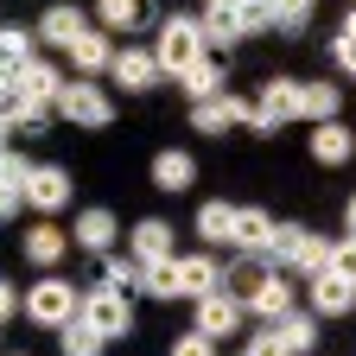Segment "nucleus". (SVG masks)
Returning a JSON list of instances; mask_svg holds the SVG:
<instances>
[{
  "label": "nucleus",
  "mask_w": 356,
  "mask_h": 356,
  "mask_svg": "<svg viewBox=\"0 0 356 356\" xmlns=\"http://www.w3.org/2000/svg\"><path fill=\"white\" fill-rule=\"evenodd\" d=\"M325 254H331V242L312 236V229H299V222H280L274 248H267V261H274L280 274H325Z\"/></svg>",
  "instance_id": "obj_1"
},
{
  "label": "nucleus",
  "mask_w": 356,
  "mask_h": 356,
  "mask_svg": "<svg viewBox=\"0 0 356 356\" xmlns=\"http://www.w3.org/2000/svg\"><path fill=\"white\" fill-rule=\"evenodd\" d=\"M159 70L165 76H185L197 58H204V19H191V13H172L165 26H159Z\"/></svg>",
  "instance_id": "obj_2"
},
{
  "label": "nucleus",
  "mask_w": 356,
  "mask_h": 356,
  "mask_svg": "<svg viewBox=\"0 0 356 356\" xmlns=\"http://www.w3.org/2000/svg\"><path fill=\"white\" fill-rule=\"evenodd\" d=\"M76 318H89L102 337H127L134 331V305H127V293L121 286H96V293H83V305H76Z\"/></svg>",
  "instance_id": "obj_3"
},
{
  "label": "nucleus",
  "mask_w": 356,
  "mask_h": 356,
  "mask_svg": "<svg viewBox=\"0 0 356 356\" xmlns=\"http://www.w3.org/2000/svg\"><path fill=\"white\" fill-rule=\"evenodd\" d=\"M76 305H83V299H76L70 280H38V286L26 293V318H38V325H51V331H58V325L76 318Z\"/></svg>",
  "instance_id": "obj_4"
},
{
  "label": "nucleus",
  "mask_w": 356,
  "mask_h": 356,
  "mask_svg": "<svg viewBox=\"0 0 356 356\" xmlns=\"http://www.w3.org/2000/svg\"><path fill=\"white\" fill-rule=\"evenodd\" d=\"M286 121H299V83L293 76H274L254 102V134H280Z\"/></svg>",
  "instance_id": "obj_5"
},
{
  "label": "nucleus",
  "mask_w": 356,
  "mask_h": 356,
  "mask_svg": "<svg viewBox=\"0 0 356 356\" xmlns=\"http://www.w3.org/2000/svg\"><path fill=\"white\" fill-rule=\"evenodd\" d=\"M58 115L64 121H76V127H108L115 121V108H108V96H102V89L96 83H64V96H58Z\"/></svg>",
  "instance_id": "obj_6"
},
{
  "label": "nucleus",
  "mask_w": 356,
  "mask_h": 356,
  "mask_svg": "<svg viewBox=\"0 0 356 356\" xmlns=\"http://www.w3.org/2000/svg\"><path fill=\"white\" fill-rule=\"evenodd\" d=\"M64 83H70V76H64L58 64H44V58H32V64H26L19 76H13V96H19V102H32V108H58V96H64Z\"/></svg>",
  "instance_id": "obj_7"
},
{
  "label": "nucleus",
  "mask_w": 356,
  "mask_h": 356,
  "mask_svg": "<svg viewBox=\"0 0 356 356\" xmlns=\"http://www.w3.org/2000/svg\"><path fill=\"white\" fill-rule=\"evenodd\" d=\"M274 229L280 222L267 216V210H236V229H229V248H242V254H254V261H267V248H274Z\"/></svg>",
  "instance_id": "obj_8"
},
{
  "label": "nucleus",
  "mask_w": 356,
  "mask_h": 356,
  "mask_svg": "<svg viewBox=\"0 0 356 356\" xmlns=\"http://www.w3.org/2000/svg\"><path fill=\"white\" fill-rule=\"evenodd\" d=\"M26 204H32L38 216H58V210L70 204V178H64L58 165H32V178H26Z\"/></svg>",
  "instance_id": "obj_9"
},
{
  "label": "nucleus",
  "mask_w": 356,
  "mask_h": 356,
  "mask_svg": "<svg viewBox=\"0 0 356 356\" xmlns=\"http://www.w3.org/2000/svg\"><path fill=\"white\" fill-rule=\"evenodd\" d=\"M236 325H242V299H236L229 286H216V293L197 299V331H204V337H229Z\"/></svg>",
  "instance_id": "obj_10"
},
{
  "label": "nucleus",
  "mask_w": 356,
  "mask_h": 356,
  "mask_svg": "<svg viewBox=\"0 0 356 356\" xmlns=\"http://www.w3.org/2000/svg\"><path fill=\"white\" fill-rule=\"evenodd\" d=\"M242 32H254L242 0H210L204 7V44H236Z\"/></svg>",
  "instance_id": "obj_11"
},
{
  "label": "nucleus",
  "mask_w": 356,
  "mask_h": 356,
  "mask_svg": "<svg viewBox=\"0 0 356 356\" xmlns=\"http://www.w3.org/2000/svg\"><path fill=\"white\" fill-rule=\"evenodd\" d=\"M216 286H222V267L210 254H185V261H178V299H204Z\"/></svg>",
  "instance_id": "obj_12"
},
{
  "label": "nucleus",
  "mask_w": 356,
  "mask_h": 356,
  "mask_svg": "<svg viewBox=\"0 0 356 356\" xmlns=\"http://www.w3.org/2000/svg\"><path fill=\"white\" fill-rule=\"evenodd\" d=\"M356 305V286L337 280V274H312V312L318 318H343V312Z\"/></svg>",
  "instance_id": "obj_13"
},
{
  "label": "nucleus",
  "mask_w": 356,
  "mask_h": 356,
  "mask_svg": "<svg viewBox=\"0 0 356 356\" xmlns=\"http://www.w3.org/2000/svg\"><path fill=\"white\" fill-rule=\"evenodd\" d=\"M108 70H115V83H121V89H153V83L165 76L153 51H115V64H108Z\"/></svg>",
  "instance_id": "obj_14"
},
{
  "label": "nucleus",
  "mask_w": 356,
  "mask_h": 356,
  "mask_svg": "<svg viewBox=\"0 0 356 356\" xmlns=\"http://www.w3.org/2000/svg\"><path fill=\"white\" fill-rule=\"evenodd\" d=\"M248 305L261 312V318H280V312H293V280H280V267H267L261 286L248 293Z\"/></svg>",
  "instance_id": "obj_15"
},
{
  "label": "nucleus",
  "mask_w": 356,
  "mask_h": 356,
  "mask_svg": "<svg viewBox=\"0 0 356 356\" xmlns=\"http://www.w3.org/2000/svg\"><path fill=\"white\" fill-rule=\"evenodd\" d=\"M350 153H356L350 127H337V121H318V127H312V159H318V165H343Z\"/></svg>",
  "instance_id": "obj_16"
},
{
  "label": "nucleus",
  "mask_w": 356,
  "mask_h": 356,
  "mask_svg": "<svg viewBox=\"0 0 356 356\" xmlns=\"http://www.w3.org/2000/svg\"><path fill=\"white\" fill-rule=\"evenodd\" d=\"M64 248H70V236L58 229V222H38V229H26V261H32V267H58Z\"/></svg>",
  "instance_id": "obj_17"
},
{
  "label": "nucleus",
  "mask_w": 356,
  "mask_h": 356,
  "mask_svg": "<svg viewBox=\"0 0 356 356\" xmlns=\"http://www.w3.org/2000/svg\"><path fill=\"white\" fill-rule=\"evenodd\" d=\"M83 32H89V19H83L76 7H51V13L38 19V38H44V44H64V51H70Z\"/></svg>",
  "instance_id": "obj_18"
},
{
  "label": "nucleus",
  "mask_w": 356,
  "mask_h": 356,
  "mask_svg": "<svg viewBox=\"0 0 356 356\" xmlns=\"http://www.w3.org/2000/svg\"><path fill=\"white\" fill-rule=\"evenodd\" d=\"M172 254V222H159V216H147V222H134V261H165Z\"/></svg>",
  "instance_id": "obj_19"
},
{
  "label": "nucleus",
  "mask_w": 356,
  "mask_h": 356,
  "mask_svg": "<svg viewBox=\"0 0 356 356\" xmlns=\"http://www.w3.org/2000/svg\"><path fill=\"white\" fill-rule=\"evenodd\" d=\"M70 64H76L83 76H96V70H108V64H115V44H108V38L96 32V26H89V32H83V38L70 44Z\"/></svg>",
  "instance_id": "obj_20"
},
{
  "label": "nucleus",
  "mask_w": 356,
  "mask_h": 356,
  "mask_svg": "<svg viewBox=\"0 0 356 356\" xmlns=\"http://www.w3.org/2000/svg\"><path fill=\"white\" fill-rule=\"evenodd\" d=\"M178 83H185V96H191V102H210V96H222V64L204 51V58H197L185 76H178Z\"/></svg>",
  "instance_id": "obj_21"
},
{
  "label": "nucleus",
  "mask_w": 356,
  "mask_h": 356,
  "mask_svg": "<svg viewBox=\"0 0 356 356\" xmlns=\"http://www.w3.org/2000/svg\"><path fill=\"white\" fill-rule=\"evenodd\" d=\"M299 121H337V83H299Z\"/></svg>",
  "instance_id": "obj_22"
},
{
  "label": "nucleus",
  "mask_w": 356,
  "mask_h": 356,
  "mask_svg": "<svg viewBox=\"0 0 356 356\" xmlns=\"http://www.w3.org/2000/svg\"><path fill=\"white\" fill-rule=\"evenodd\" d=\"M191 178H197L191 153H159V159H153V185H159V191H191Z\"/></svg>",
  "instance_id": "obj_23"
},
{
  "label": "nucleus",
  "mask_w": 356,
  "mask_h": 356,
  "mask_svg": "<svg viewBox=\"0 0 356 356\" xmlns=\"http://www.w3.org/2000/svg\"><path fill=\"white\" fill-rule=\"evenodd\" d=\"M267 325H274V331H280V343H286L293 356H305L312 343H318V325H312V318H305V312H280V318H267Z\"/></svg>",
  "instance_id": "obj_24"
},
{
  "label": "nucleus",
  "mask_w": 356,
  "mask_h": 356,
  "mask_svg": "<svg viewBox=\"0 0 356 356\" xmlns=\"http://www.w3.org/2000/svg\"><path fill=\"white\" fill-rule=\"evenodd\" d=\"M58 343H64V356H102V331L89 325V318H70V325H58Z\"/></svg>",
  "instance_id": "obj_25"
},
{
  "label": "nucleus",
  "mask_w": 356,
  "mask_h": 356,
  "mask_svg": "<svg viewBox=\"0 0 356 356\" xmlns=\"http://www.w3.org/2000/svg\"><path fill=\"white\" fill-rule=\"evenodd\" d=\"M108 242H115V216H108V210H83V216H76V248H96V254H102Z\"/></svg>",
  "instance_id": "obj_26"
},
{
  "label": "nucleus",
  "mask_w": 356,
  "mask_h": 356,
  "mask_svg": "<svg viewBox=\"0 0 356 356\" xmlns=\"http://www.w3.org/2000/svg\"><path fill=\"white\" fill-rule=\"evenodd\" d=\"M32 64V38L13 32V26H0V76H19Z\"/></svg>",
  "instance_id": "obj_27"
},
{
  "label": "nucleus",
  "mask_w": 356,
  "mask_h": 356,
  "mask_svg": "<svg viewBox=\"0 0 356 356\" xmlns=\"http://www.w3.org/2000/svg\"><path fill=\"white\" fill-rule=\"evenodd\" d=\"M229 229H236V210L222 204V197H210V204L197 210V236H204V242H229Z\"/></svg>",
  "instance_id": "obj_28"
},
{
  "label": "nucleus",
  "mask_w": 356,
  "mask_h": 356,
  "mask_svg": "<svg viewBox=\"0 0 356 356\" xmlns=\"http://www.w3.org/2000/svg\"><path fill=\"white\" fill-rule=\"evenodd\" d=\"M191 127H197V134L236 127V121H229V89H222V96H210V102H191Z\"/></svg>",
  "instance_id": "obj_29"
},
{
  "label": "nucleus",
  "mask_w": 356,
  "mask_h": 356,
  "mask_svg": "<svg viewBox=\"0 0 356 356\" xmlns=\"http://www.w3.org/2000/svg\"><path fill=\"white\" fill-rule=\"evenodd\" d=\"M96 19H102V26H115V32H134V26L147 19V7H140V0H102Z\"/></svg>",
  "instance_id": "obj_30"
},
{
  "label": "nucleus",
  "mask_w": 356,
  "mask_h": 356,
  "mask_svg": "<svg viewBox=\"0 0 356 356\" xmlns=\"http://www.w3.org/2000/svg\"><path fill=\"white\" fill-rule=\"evenodd\" d=\"M147 293H153V299H178V254L147 261Z\"/></svg>",
  "instance_id": "obj_31"
},
{
  "label": "nucleus",
  "mask_w": 356,
  "mask_h": 356,
  "mask_svg": "<svg viewBox=\"0 0 356 356\" xmlns=\"http://www.w3.org/2000/svg\"><path fill=\"white\" fill-rule=\"evenodd\" d=\"M26 178H32V165L13 153V147H0V191H13V197H26Z\"/></svg>",
  "instance_id": "obj_32"
},
{
  "label": "nucleus",
  "mask_w": 356,
  "mask_h": 356,
  "mask_svg": "<svg viewBox=\"0 0 356 356\" xmlns=\"http://www.w3.org/2000/svg\"><path fill=\"white\" fill-rule=\"evenodd\" d=\"M325 274H337V280H350V286H356V236L331 242V254H325Z\"/></svg>",
  "instance_id": "obj_33"
},
{
  "label": "nucleus",
  "mask_w": 356,
  "mask_h": 356,
  "mask_svg": "<svg viewBox=\"0 0 356 356\" xmlns=\"http://www.w3.org/2000/svg\"><path fill=\"white\" fill-rule=\"evenodd\" d=\"M102 280H108V286H121V293H134V286H147V267H140V261H121V254H115V261L102 267Z\"/></svg>",
  "instance_id": "obj_34"
},
{
  "label": "nucleus",
  "mask_w": 356,
  "mask_h": 356,
  "mask_svg": "<svg viewBox=\"0 0 356 356\" xmlns=\"http://www.w3.org/2000/svg\"><path fill=\"white\" fill-rule=\"evenodd\" d=\"M305 19H312V0H274V26L280 32H299Z\"/></svg>",
  "instance_id": "obj_35"
},
{
  "label": "nucleus",
  "mask_w": 356,
  "mask_h": 356,
  "mask_svg": "<svg viewBox=\"0 0 356 356\" xmlns=\"http://www.w3.org/2000/svg\"><path fill=\"white\" fill-rule=\"evenodd\" d=\"M331 58H337V64H343V70L356 76V13H350V19L337 26V44H331Z\"/></svg>",
  "instance_id": "obj_36"
},
{
  "label": "nucleus",
  "mask_w": 356,
  "mask_h": 356,
  "mask_svg": "<svg viewBox=\"0 0 356 356\" xmlns=\"http://www.w3.org/2000/svg\"><path fill=\"white\" fill-rule=\"evenodd\" d=\"M248 356H293V350L280 343V331H274V325H267V331H254V337H248Z\"/></svg>",
  "instance_id": "obj_37"
},
{
  "label": "nucleus",
  "mask_w": 356,
  "mask_h": 356,
  "mask_svg": "<svg viewBox=\"0 0 356 356\" xmlns=\"http://www.w3.org/2000/svg\"><path fill=\"white\" fill-rule=\"evenodd\" d=\"M172 356H216V337L191 331V337H178V343H172Z\"/></svg>",
  "instance_id": "obj_38"
},
{
  "label": "nucleus",
  "mask_w": 356,
  "mask_h": 356,
  "mask_svg": "<svg viewBox=\"0 0 356 356\" xmlns=\"http://www.w3.org/2000/svg\"><path fill=\"white\" fill-rule=\"evenodd\" d=\"M13 312H19V293H13L7 280H0V325H7V318H13Z\"/></svg>",
  "instance_id": "obj_39"
},
{
  "label": "nucleus",
  "mask_w": 356,
  "mask_h": 356,
  "mask_svg": "<svg viewBox=\"0 0 356 356\" xmlns=\"http://www.w3.org/2000/svg\"><path fill=\"white\" fill-rule=\"evenodd\" d=\"M26 197H13V191H0V222H13V210H19Z\"/></svg>",
  "instance_id": "obj_40"
},
{
  "label": "nucleus",
  "mask_w": 356,
  "mask_h": 356,
  "mask_svg": "<svg viewBox=\"0 0 356 356\" xmlns=\"http://www.w3.org/2000/svg\"><path fill=\"white\" fill-rule=\"evenodd\" d=\"M343 229H350V236H356V197H350V204H343Z\"/></svg>",
  "instance_id": "obj_41"
},
{
  "label": "nucleus",
  "mask_w": 356,
  "mask_h": 356,
  "mask_svg": "<svg viewBox=\"0 0 356 356\" xmlns=\"http://www.w3.org/2000/svg\"><path fill=\"white\" fill-rule=\"evenodd\" d=\"M13 102V76H0V108H7Z\"/></svg>",
  "instance_id": "obj_42"
},
{
  "label": "nucleus",
  "mask_w": 356,
  "mask_h": 356,
  "mask_svg": "<svg viewBox=\"0 0 356 356\" xmlns=\"http://www.w3.org/2000/svg\"><path fill=\"white\" fill-rule=\"evenodd\" d=\"M7 140H13V127H7V115H0V147H7Z\"/></svg>",
  "instance_id": "obj_43"
},
{
  "label": "nucleus",
  "mask_w": 356,
  "mask_h": 356,
  "mask_svg": "<svg viewBox=\"0 0 356 356\" xmlns=\"http://www.w3.org/2000/svg\"><path fill=\"white\" fill-rule=\"evenodd\" d=\"M242 356H248V350H242Z\"/></svg>",
  "instance_id": "obj_44"
}]
</instances>
